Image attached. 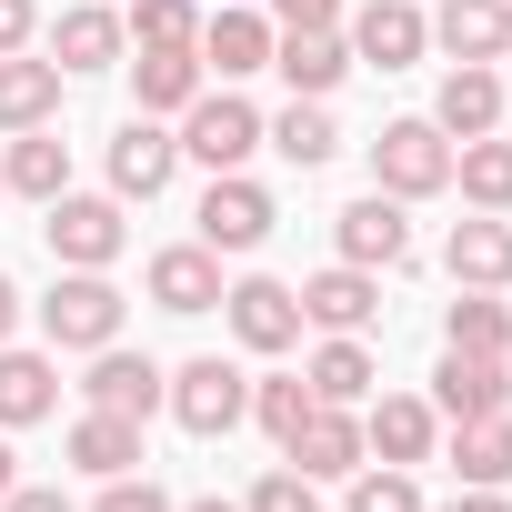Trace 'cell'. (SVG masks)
Masks as SVG:
<instances>
[{"label":"cell","instance_id":"e0dca14e","mask_svg":"<svg viewBox=\"0 0 512 512\" xmlns=\"http://www.w3.org/2000/svg\"><path fill=\"white\" fill-rule=\"evenodd\" d=\"M432 432H442V412L422 402V392H382L372 412H362V452H382V462H432Z\"/></svg>","mask_w":512,"mask_h":512},{"label":"cell","instance_id":"9a60e30c","mask_svg":"<svg viewBox=\"0 0 512 512\" xmlns=\"http://www.w3.org/2000/svg\"><path fill=\"white\" fill-rule=\"evenodd\" d=\"M432 131H442V141H482V131H502V81H492V61H452V71H442V91H432Z\"/></svg>","mask_w":512,"mask_h":512},{"label":"cell","instance_id":"484cf974","mask_svg":"<svg viewBox=\"0 0 512 512\" xmlns=\"http://www.w3.org/2000/svg\"><path fill=\"white\" fill-rule=\"evenodd\" d=\"M71 472H91V482L141 472V422H131V412H81V422H71Z\"/></svg>","mask_w":512,"mask_h":512},{"label":"cell","instance_id":"cb8c5ba5","mask_svg":"<svg viewBox=\"0 0 512 512\" xmlns=\"http://www.w3.org/2000/svg\"><path fill=\"white\" fill-rule=\"evenodd\" d=\"M432 41L452 61H502L512 51V0H442L432 11Z\"/></svg>","mask_w":512,"mask_h":512},{"label":"cell","instance_id":"5b68a950","mask_svg":"<svg viewBox=\"0 0 512 512\" xmlns=\"http://www.w3.org/2000/svg\"><path fill=\"white\" fill-rule=\"evenodd\" d=\"M251 151H262V111H251L241 91H201V101L181 111V161H201V171H241Z\"/></svg>","mask_w":512,"mask_h":512},{"label":"cell","instance_id":"8fae6325","mask_svg":"<svg viewBox=\"0 0 512 512\" xmlns=\"http://www.w3.org/2000/svg\"><path fill=\"white\" fill-rule=\"evenodd\" d=\"M292 452V472H312V482H352L372 452H362V412H342V402H312V422L282 442Z\"/></svg>","mask_w":512,"mask_h":512},{"label":"cell","instance_id":"7c38bea8","mask_svg":"<svg viewBox=\"0 0 512 512\" xmlns=\"http://www.w3.org/2000/svg\"><path fill=\"white\" fill-rule=\"evenodd\" d=\"M221 292H231V282H221V251H211V241H171V251H151V302H161V312L191 322V312H221Z\"/></svg>","mask_w":512,"mask_h":512},{"label":"cell","instance_id":"7402d4cb","mask_svg":"<svg viewBox=\"0 0 512 512\" xmlns=\"http://www.w3.org/2000/svg\"><path fill=\"white\" fill-rule=\"evenodd\" d=\"M121 51H131V31H121V11H101V0H71L51 21V61L61 71H111Z\"/></svg>","mask_w":512,"mask_h":512},{"label":"cell","instance_id":"ffe728a7","mask_svg":"<svg viewBox=\"0 0 512 512\" xmlns=\"http://www.w3.org/2000/svg\"><path fill=\"white\" fill-rule=\"evenodd\" d=\"M372 312H382V272H362V262H332L302 282V322H322V332H362Z\"/></svg>","mask_w":512,"mask_h":512},{"label":"cell","instance_id":"d6a6232c","mask_svg":"<svg viewBox=\"0 0 512 512\" xmlns=\"http://www.w3.org/2000/svg\"><path fill=\"white\" fill-rule=\"evenodd\" d=\"M121 31H131V51H191L201 41V0H131Z\"/></svg>","mask_w":512,"mask_h":512},{"label":"cell","instance_id":"3957f363","mask_svg":"<svg viewBox=\"0 0 512 512\" xmlns=\"http://www.w3.org/2000/svg\"><path fill=\"white\" fill-rule=\"evenodd\" d=\"M372 191H392V201L452 191V141H442L432 121H382V141H372Z\"/></svg>","mask_w":512,"mask_h":512},{"label":"cell","instance_id":"7bdbcfd3","mask_svg":"<svg viewBox=\"0 0 512 512\" xmlns=\"http://www.w3.org/2000/svg\"><path fill=\"white\" fill-rule=\"evenodd\" d=\"M11 462H21V452H11V432H0V492H11V482H21V472H11Z\"/></svg>","mask_w":512,"mask_h":512},{"label":"cell","instance_id":"30bf717a","mask_svg":"<svg viewBox=\"0 0 512 512\" xmlns=\"http://www.w3.org/2000/svg\"><path fill=\"white\" fill-rule=\"evenodd\" d=\"M432 412H442V422L512 412V362H492V352H442V372H432Z\"/></svg>","mask_w":512,"mask_h":512},{"label":"cell","instance_id":"2e32d148","mask_svg":"<svg viewBox=\"0 0 512 512\" xmlns=\"http://www.w3.org/2000/svg\"><path fill=\"white\" fill-rule=\"evenodd\" d=\"M332 241H342V262H362V272H392L402 251H412V221H402V201H392V191H362V201L332 221Z\"/></svg>","mask_w":512,"mask_h":512},{"label":"cell","instance_id":"e575fe53","mask_svg":"<svg viewBox=\"0 0 512 512\" xmlns=\"http://www.w3.org/2000/svg\"><path fill=\"white\" fill-rule=\"evenodd\" d=\"M342 512H422V482L402 472V462H362L352 472V502Z\"/></svg>","mask_w":512,"mask_h":512},{"label":"cell","instance_id":"277c9868","mask_svg":"<svg viewBox=\"0 0 512 512\" xmlns=\"http://www.w3.org/2000/svg\"><path fill=\"white\" fill-rule=\"evenodd\" d=\"M51 221V262L61 272H111L121 262V241H131V221H121V201H91V191H61V201H41Z\"/></svg>","mask_w":512,"mask_h":512},{"label":"cell","instance_id":"4dcf8cb0","mask_svg":"<svg viewBox=\"0 0 512 512\" xmlns=\"http://www.w3.org/2000/svg\"><path fill=\"white\" fill-rule=\"evenodd\" d=\"M262 141H272L292 171H322V161L342 151V131H332V111H322V101H292L282 121H262Z\"/></svg>","mask_w":512,"mask_h":512},{"label":"cell","instance_id":"f1b7e54d","mask_svg":"<svg viewBox=\"0 0 512 512\" xmlns=\"http://www.w3.org/2000/svg\"><path fill=\"white\" fill-rule=\"evenodd\" d=\"M131 91H141L151 121H161V111H191V101H201V51H141V61H131Z\"/></svg>","mask_w":512,"mask_h":512},{"label":"cell","instance_id":"f546056e","mask_svg":"<svg viewBox=\"0 0 512 512\" xmlns=\"http://www.w3.org/2000/svg\"><path fill=\"white\" fill-rule=\"evenodd\" d=\"M452 181H462V201L472 211H512V141H452Z\"/></svg>","mask_w":512,"mask_h":512},{"label":"cell","instance_id":"7a4b0ae2","mask_svg":"<svg viewBox=\"0 0 512 512\" xmlns=\"http://www.w3.org/2000/svg\"><path fill=\"white\" fill-rule=\"evenodd\" d=\"M161 412L191 432V442H221L241 412H251V372H231L221 352H201V362H181L171 372V392H161Z\"/></svg>","mask_w":512,"mask_h":512},{"label":"cell","instance_id":"9c48e42d","mask_svg":"<svg viewBox=\"0 0 512 512\" xmlns=\"http://www.w3.org/2000/svg\"><path fill=\"white\" fill-rule=\"evenodd\" d=\"M81 392H91V412H131V422H151V412H161V392H171V372H161L151 352H121V342H101Z\"/></svg>","mask_w":512,"mask_h":512},{"label":"cell","instance_id":"8992f818","mask_svg":"<svg viewBox=\"0 0 512 512\" xmlns=\"http://www.w3.org/2000/svg\"><path fill=\"white\" fill-rule=\"evenodd\" d=\"M272 191L251 181V171H211V191H201V241L211 251H262L272 241Z\"/></svg>","mask_w":512,"mask_h":512},{"label":"cell","instance_id":"d6986e66","mask_svg":"<svg viewBox=\"0 0 512 512\" xmlns=\"http://www.w3.org/2000/svg\"><path fill=\"white\" fill-rule=\"evenodd\" d=\"M442 262H452V282H462V292H502V282H512V221H502V211H472V221H452Z\"/></svg>","mask_w":512,"mask_h":512},{"label":"cell","instance_id":"ac0fdd59","mask_svg":"<svg viewBox=\"0 0 512 512\" xmlns=\"http://www.w3.org/2000/svg\"><path fill=\"white\" fill-rule=\"evenodd\" d=\"M201 71H221V81H251V71H272V21L262 11H231V0H221V11L201 21Z\"/></svg>","mask_w":512,"mask_h":512},{"label":"cell","instance_id":"5bb4252c","mask_svg":"<svg viewBox=\"0 0 512 512\" xmlns=\"http://www.w3.org/2000/svg\"><path fill=\"white\" fill-rule=\"evenodd\" d=\"M272 71L292 81V101H332L352 81V41L342 31H272Z\"/></svg>","mask_w":512,"mask_h":512},{"label":"cell","instance_id":"60d3db41","mask_svg":"<svg viewBox=\"0 0 512 512\" xmlns=\"http://www.w3.org/2000/svg\"><path fill=\"white\" fill-rule=\"evenodd\" d=\"M442 512H512V502H502V492H482V482H462V492H452Z\"/></svg>","mask_w":512,"mask_h":512},{"label":"cell","instance_id":"74e56055","mask_svg":"<svg viewBox=\"0 0 512 512\" xmlns=\"http://www.w3.org/2000/svg\"><path fill=\"white\" fill-rule=\"evenodd\" d=\"M342 0H272V31H332Z\"/></svg>","mask_w":512,"mask_h":512},{"label":"cell","instance_id":"ee69618b","mask_svg":"<svg viewBox=\"0 0 512 512\" xmlns=\"http://www.w3.org/2000/svg\"><path fill=\"white\" fill-rule=\"evenodd\" d=\"M181 512H241V502H221V492H201V502H181Z\"/></svg>","mask_w":512,"mask_h":512},{"label":"cell","instance_id":"6da1fadb","mask_svg":"<svg viewBox=\"0 0 512 512\" xmlns=\"http://www.w3.org/2000/svg\"><path fill=\"white\" fill-rule=\"evenodd\" d=\"M121 292H111V272H61L51 282V302H41V342L51 352H101V342H121Z\"/></svg>","mask_w":512,"mask_h":512},{"label":"cell","instance_id":"4316f807","mask_svg":"<svg viewBox=\"0 0 512 512\" xmlns=\"http://www.w3.org/2000/svg\"><path fill=\"white\" fill-rule=\"evenodd\" d=\"M302 382H312V402H342V412H362L382 372H372V352H362V332H332V342L312 352V372H302Z\"/></svg>","mask_w":512,"mask_h":512},{"label":"cell","instance_id":"8d00e7d4","mask_svg":"<svg viewBox=\"0 0 512 512\" xmlns=\"http://www.w3.org/2000/svg\"><path fill=\"white\" fill-rule=\"evenodd\" d=\"M91 512H181V502H171V492H161V482H151V472H111V482H101V502H91Z\"/></svg>","mask_w":512,"mask_h":512},{"label":"cell","instance_id":"603a6c76","mask_svg":"<svg viewBox=\"0 0 512 512\" xmlns=\"http://www.w3.org/2000/svg\"><path fill=\"white\" fill-rule=\"evenodd\" d=\"M51 412H61V362H51V352H11V342H0V432L51 422Z\"/></svg>","mask_w":512,"mask_h":512},{"label":"cell","instance_id":"836d02e7","mask_svg":"<svg viewBox=\"0 0 512 512\" xmlns=\"http://www.w3.org/2000/svg\"><path fill=\"white\" fill-rule=\"evenodd\" d=\"M251 422H262L272 442H292V432L312 422V382H292V372H272V382H251Z\"/></svg>","mask_w":512,"mask_h":512},{"label":"cell","instance_id":"d4e9b609","mask_svg":"<svg viewBox=\"0 0 512 512\" xmlns=\"http://www.w3.org/2000/svg\"><path fill=\"white\" fill-rule=\"evenodd\" d=\"M0 191H21V201H61V191H71V141H61L51 121H41V131H11Z\"/></svg>","mask_w":512,"mask_h":512},{"label":"cell","instance_id":"1f68e13d","mask_svg":"<svg viewBox=\"0 0 512 512\" xmlns=\"http://www.w3.org/2000/svg\"><path fill=\"white\" fill-rule=\"evenodd\" d=\"M442 352H492V362H512V312H502L492 292H462V302L442 312Z\"/></svg>","mask_w":512,"mask_h":512},{"label":"cell","instance_id":"b9f144b4","mask_svg":"<svg viewBox=\"0 0 512 512\" xmlns=\"http://www.w3.org/2000/svg\"><path fill=\"white\" fill-rule=\"evenodd\" d=\"M11 322H21V282L0 272V342H11Z\"/></svg>","mask_w":512,"mask_h":512},{"label":"cell","instance_id":"83f0119b","mask_svg":"<svg viewBox=\"0 0 512 512\" xmlns=\"http://www.w3.org/2000/svg\"><path fill=\"white\" fill-rule=\"evenodd\" d=\"M452 472H462V482H482V492H512V412L452 422Z\"/></svg>","mask_w":512,"mask_h":512},{"label":"cell","instance_id":"44dd1931","mask_svg":"<svg viewBox=\"0 0 512 512\" xmlns=\"http://www.w3.org/2000/svg\"><path fill=\"white\" fill-rule=\"evenodd\" d=\"M61 61H31V51H0V131H41L61 121Z\"/></svg>","mask_w":512,"mask_h":512},{"label":"cell","instance_id":"4fadbf2b","mask_svg":"<svg viewBox=\"0 0 512 512\" xmlns=\"http://www.w3.org/2000/svg\"><path fill=\"white\" fill-rule=\"evenodd\" d=\"M432 51V21L412 11V0H362L352 11V61H372V71H412Z\"/></svg>","mask_w":512,"mask_h":512},{"label":"cell","instance_id":"ba28073f","mask_svg":"<svg viewBox=\"0 0 512 512\" xmlns=\"http://www.w3.org/2000/svg\"><path fill=\"white\" fill-rule=\"evenodd\" d=\"M221 312H231L241 352H292V342H302V292H292V282H272V272L231 282V292H221Z\"/></svg>","mask_w":512,"mask_h":512},{"label":"cell","instance_id":"d590c367","mask_svg":"<svg viewBox=\"0 0 512 512\" xmlns=\"http://www.w3.org/2000/svg\"><path fill=\"white\" fill-rule=\"evenodd\" d=\"M241 512H322V492H312V472H292V462H282V472L251 482V502H241Z\"/></svg>","mask_w":512,"mask_h":512},{"label":"cell","instance_id":"f35d334b","mask_svg":"<svg viewBox=\"0 0 512 512\" xmlns=\"http://www.w3.org/2000/svg\"><path fill=\"white\" fill-rule=\"evenodd\" d=\"M0 512H81L61 482H11V492H0Z\"/></svg>","mask_w":512,"mask_h":512},{"label":"cell","instance_id":"ab89813d","mask_svg":"<svg viewBox=\"0 0 512 512\" xmlns=\"http://www.w3.org/2000/svg\"><path fill=\"white\" fill-rule=\"evenodd\" d=\"M31 31H41L31 0H0V51H31Z\"/></svg>","mask_w":512,"mask_h":512},{"label":"cell","instance_id":"52a82bcc","mask_svg":"<svg viewBox=\"0 0 512 512\" xmlns=\"http://www.w3.org/2000/svg\"><path fill=\"white\" fill-rule=\"evenodd\" d=\"M171 171H181V141H171L151 111H131V121L111 131V201H161Z\"/></svg>","mask_w":512,"mask_h":512}]
</instances>
